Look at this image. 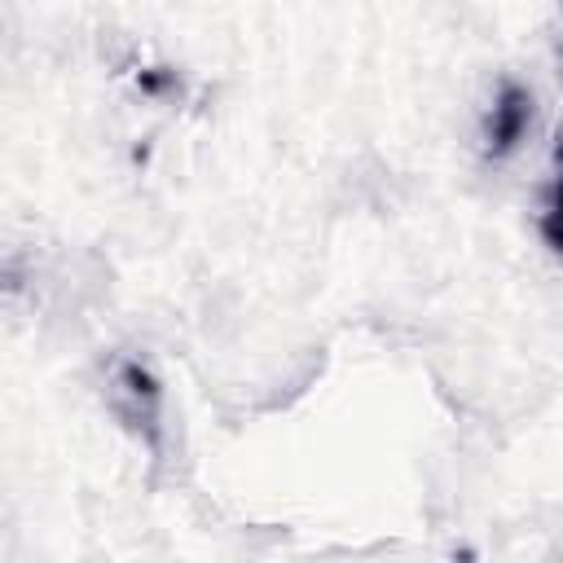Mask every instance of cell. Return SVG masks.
<instances>
[{
    "label": "cell",
    "instance_id": "6da1fadb",
    "mask_svg": "<svg viewBox=\"0 0 563 563\" xmlns=\"http://www.w3.org/2000/svg\"><path fill=\"white\" fill-rule=\"evenodd\" d=\"M110 396H114L119 418L128 427L145 431L150 449H158V405H163V396H158V383L150 378V369H141L128 356L114 361V369H110Z\"/></svg>",
    "mask_w": 563,
    "mask_h": 563
},
{
    "label": "cell",
    "instance_id": "7a4b0ae2",
    "mask_svg": "<svg viewBox=\"0 0 563 563\" xmlns=\"http://www.w3.org/2000/svg\"><path fill=\"white\" fill-rule=\"evenodd\" d=\"M528 123H532V92L523 84H501L484 114V154L506 158L523 141Z\"/></svg>",
    "mask_w": 563,
    "mask_h": 563
},
{
    "label": "cell",
    "instance_id": "3957f363",
    "mask_svg": "<svg viewBox=\"0 0 563 563\" xmlns=\"http://www.w3.org/2000/svg\"><path fill=\"white\" fill-rule=\"evenodd\" d=\"M541 238L550 251L563 255V176L550 185V198H545V211H541Z\"/></svg>",
    "mask_w": 563,
    "mask_h": 563
},
{
    "label": "cell",
    "instance_id": "277c9868",
    "mask_svg": "<svg viewBox=\"0 0 563 563\" xmlns=\"http://www.w3.org/2000/svg\"><path fill=\"white\" fill-rule=\"evenodd\" d=\"M554 158H559V172H563V132H559V145H554Z\"/></svg>",
    "mask_w": 563,
    "mask_h": 563
}]
</instances>
